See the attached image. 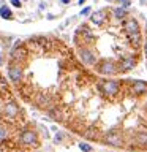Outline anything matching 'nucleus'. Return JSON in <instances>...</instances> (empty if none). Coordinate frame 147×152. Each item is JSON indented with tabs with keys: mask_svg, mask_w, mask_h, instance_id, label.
Returning a JSON list of instances; mask_svg holds the SVG:
<instances>
[{
	"mask_svg": "<svg viewBox=\"0 0 147 152\" xmlns=\"http://www.w3.org/2000/svg\"><path fill=\"white\" fill-rule=\"evenodd\" d=\"M19 141L27 146H38V136L33 130H24L19 136Z\"/></svg>",
	"mask_w": 147,
	"mask_h": 152,
	"instance_id": "6",
	"label": "nucleus"
},
{
	"mask_svg": "<svg viewBox=\"0 0 147 152\" xmlns=\"http://www.w3.org/2000/svg\"><path fill=\"white\" fill-rule=\"evenodd\" d=\"M104 141H106L109 146H114V147L122 146V136H120V133H117V132H114V130H111V132L106 133Z\"/></svg>",
	"mask_w": 147,
	"mask_h": 152,
	"instance_id": "7",
	"label": "nucleus"
},
{
	"mask_svg": "<svg viewBox=\"0 0 147 152\" xmlns=\"http://www.w3.org/2000/svg\"><path fill=\"white\" fill-rule=\"evenodd\" d=\"M90 13H92V8L85 7V8H82V11H81V16H89Z\"/></svg>",
	"mask_w": 147,
	"mask_h": 152,
	"instance_id": "20",
	"label": "nucleus"
},
{
	"mask_svg": "<svg viewBox=\"0 0 147 152\" xmlns=\"http://www.w3.org/2000/svg\"><path fill=\"white\" fill-rule=\"evenodd\" d=\"M84 3H85V0H78V5H81V7H82Z\"/></svg>",
	"mask_w": 147,
	"mask_h": 152,
	"instance_id": "26",
	"label": "nucleus"
},
{
	"mask_svg": "<svg viewBox=\"0 0 147 152\" xmlns=\"http://www.w3.org/2000/svg\"><path fill=\"white\" fill-rule=\"evenodd\" d=\"M7 136H8V132H7V128H5L3 125H0V142L7 140Z\"/></svg>",
	"mask_w": 147,
	"mask_h": 152,
	"instance_id": "17",
	"label": "nucleus"
},
{
	"mask_svg": "<svg viewBox=\"0 0 147 152\" xmlns=\"http://www.w3.org/2000/svg\"><path fill=\"white\" fill-rule=\"evenodd\" d=\"M101 89L103 92L108 95V97H114V95L119 94V90H120V83L119 81H112V79H108L104 81L101 84Z\"/></svg>",
	"mask_w": 147,
	"mask_h": 152,
	"instance_id": "3",
	"label": "nucleus"
},
{
	"mask_svg": "<svg viewBox=\"0 0 147 152\" xmlns=\"http://www.w3.org/2000/svg\"><path fill=\"white\" fill-rule=\"evenodd\" d=\"M49 116L52 117V119H59L60 117V111H59V109H49Z\"/></svg>",
	"mask_w": 147,
	"mask_h": 152,
	"instance_id": "18",
	"label": "nucleus"
},
{
	"mask_svg": "<svg viewBox=\"0 0 147 152\" xmlns=\"http://www.w3.org/2000/svg\"><path fill=\"white\" fill-rule=\"evenodd\" d=\"M62 138H63V135H62V133H57V135L54 136V142H55V144H60Z\"/></svg>",
	"mask_w": 147,
	"mask_h": 152,
	"instance_id": "22",
	"label": "nucleus"
},
{
	"mask_svg": "<svg viewBox=\"0 0 147 152\" xmlns=\"http://www.w3.org/2000/svg\"><path fill=\"white\" fill-rule=\"evenodd\" d=\"M146 27H147V22H146Z\"/></svg>",
	"mask_w": 147,
	"mask_h": 152,
	"instance_id": "29",
	"label": "nucleus"
},
{
	"mask_svg": "<svg viewBox=\"0 0 147 152\" xmlns=\"http://www.w3.org/2000/svg\"><path fill=\"white\" fill-rule=\"evenodd\" d=\"M98 71L104 76H111V75H116L119 71V68L112 60H103L101 64L98 65Z\"/></svg>",
	"mask_w": 147,
	"mask_h": 152,
	"instance_id": "5",
	"label": "nucleus"
},
{
	"mask_svg": "<svg viewBox=\"0 0 147 152\" xmlns=\"http://www.w3.org/2000/svg\"><path fill=\"white\" fill-rule=\"evenodd\" d=\"M79 149L82 152H92V146L87 144V142H79Z\"/></svg>",
	"mask_w": 147,
	"mask_h": 152,
	"instance_id": "16",
	"label": "nucleus"
},
{
	"mask_svg": "<svg viewBox=\"0 0 147 152\" xmlns=\"http://www.w3.org/2000/svg\"><path fill=\"white\" fill-rule=\"evenodd\" d=\"M0 65H3V54L0 52Z\"/></svg>",
	"mask_w": 147,
	"mask_h": 152,
	"instance_id": "25",
	"label": "nucleus"
},
{
	"mask_svg": "<svg viewBox=\"0 0 147 152\" xmlns=\"http://www.w3.org/2000/svg\"><path fill=\"white\" fill-rule=\"evenodd\" d=\"M139 3L141 5H147V0H139Z\"/></svg>",
	"mask_w": 147,
	"mask_h": 152,
	"instance_id": "28",
	"label": "nucleus"
},
{
	"mask_svg": "<svg viewBox=\"0 0 147 152\" xmlns=\"http://www.w3.org/2000/svg\"><path fill=\"white\" fill-rule=\"evenodd\" d=\"M133 92H135L136 95H142L147 92V84L144 83V81H133Z\"/></svg>",
	"mask_w": 147,
	"mask_h": 152,
	"instance_id": "12",
	"label": "nucleus"
},
{
	"mask_svg": "<svg viewBox=\"0 0 147 152\" xmlns=\"http://www.w3.org/2000/svg\"><path fill=\"white\" fill-rule=\"evenodd\" d=\"M135 65H136V60L133 57H125L120 62V71H130L135 68Z\"/></svg>",
	"mask_w": 147,
	"mask_h": 152,
	"instance_id": "11",
	"label": "nucleus"
},
{
	"mask_svg": "<svg viewBox=\"0 0 147 152\" xmlns=\"http://www.w3.org/2000/svg\"><path fill=\"white\" fill-rule=\"evenodd\" d=\"M5 116H8V117H16L17 114H19V106L14 102H8L7 104H5Z\"/></svg>",
	"mask_w": 147,
	"mask_h": 152,
	"instance_id": "8",
	"label": "nucleus"
},
{
	"mask_svg": "<svg viewBox=\"0 0 147 152\" xmlns=\"http://www.w3.org/2000/svg\"><path fill=\"white\" fill-rule=\"evenodd\" d=\"M0 16L3 19H13V13L8 7H0Z\"/></svg>",
	"mask_w": 147,
	"mask_h": 152,
	"instance_id": "15",
	"label": "nucleus"
},
{
	"mask_svg": "<svg viewBox=\"0 0 147 152\" xmlns=\"http://www.w3.org/2000/svg\"><path fill=\"white\" fill-rule=\"evenodd\" d=\"M90 21H92L95 26H103L104 21H106V13L104 10H100V11H95L92 16H90Z\"/></svg>",
	"mask_w": 147,
	"mask_h": 152,
	"instance_id": "9",
	"label": "nucleus"
},
{
	"mask_svg": "<svg viewBox=\"0 0 147 152\" xmlns=\"http://www.w3.org/2000/svg\"><path fill=\"white\" fill-rule=\"evenodd\" d=\"M36 102H38V104H40L41 108H47L49 106V103H51V98L47 97V95H38V98H36Z\"/></svg>",
	"mask_w": 147,
	"mask_h": 152,
	"instance_id": "14",
	"label": "nucleus"
},
{
	"mask_svg": "<svg viewBox=\"0 0 147 152\" xmlns=\"http://www.w3.org/2000/svg\"><path fill=\"white\" fill-rule=\"evenodd\" d=\"M144 56H146V59H147V38H146V41H144Z\"/></svg>",
	"mask_w": 147,
	"mask_h": 152,
	"instance_id": "24",
	"label": "nucleus"
},
{
	"mask_svg": "<svg viewBox=\"0 0 147 152\" xmlns=\"http://www.w3.org/2000/svg\"><path fill=\"white\" fill-rule=\"evenodd\" d=\"M117 2L120 3V7L128 8V7H130V3H131V0H117Z\"/></svg>",
	"mask_w": 147,
	"mask_h": 152,
	"instance_id": "21",
	"label": "nucleus"
},
{
	"mask_svg": "<svg viewBox=\"0 0 147 152\" xmlns=\"http://www.w3.org/2000/svg\"><path fill=\"white\" fill-rule=\"evenodd\" d=\"M11 5L16 8H21L22 7V0H11Z\"/></svg>",
	"mask_w": 147,
	"mask_h": 152,
	"instance_id": "23",
	"label": "nucleus"
},
{
	"mask_svg": "<svg viewBox=\"0 0 147 152\" xmlns=\"http://www.w3.org/2000/svg\"><path fill=\"white\" fill-rule=\"evenodd\" d=\"M79 59L82 60V64L85 65H95L97 64V56L92 49L89 48H81L79 49Z\"/></svg>",
	"mask_w": 147,
	"mask_h": 152,
	"instance_id": "4",
	"label": "nucleus"
},
{
	"mask_svg": "<svg viewBox=\"0 0 147 152\" xmlns=\"http://www.w3.org/2000/svg\"><path fill=\"white\" fill-rule=\"evenodd\" d=\"M123 28H125V33H127V37L130 38L131 45L133 46H139V43L142 40L139 22H138L135 18H130V19H127V21H123Z\"/></svg>",
	"mask_w": 147,
	"mask_h": 152,
	"instance_id": "1",
	"label": "nucleus"
},
{
	"mask_svg": "<svg viewBox=\"0 0 147 152\" xmlns=\"http://www.w3.org/2000/svg\"><path fill=\"white\" fill-rule=\"evenodd\" d=\"M25 57H27V51L24 49V48H17V46H16V48L11 51V59H13L14 62H17V64H19L21 60H24Z\"/></svg>",
	"mask_w": 147,
	"mask_h": 152,
	"instance_id": "10",
	"label": "nucleus"
},
{
	"mask_svg": "<svg viewBox=\"0 0 147 152\" xmlns=\"http://www.w3.org/2000/svg\"><path fill=\"white\" fill-rule=\"evenodd\" d=\"M138 141H139L141 144H146L147 142V133H141V135L138 136Z\"/></svg>",
	"mask_w": 147,
	"mask_h": 152,
	"instance_id": "19",
	"label": "nucleus"
},
{
	"mask_svg": "<svg viewBox=\"0 0 147 152\" xmlns=\"http://www.w3.org/2000/svg\"><path fill=\"white\" fill-rule=\"evenodd\" d=\"M8 78L13 81L14 84L21 83L22 78H24V70L22 66L17 64V62H13V64H9L8 66Z\"/></svg>",
	"mask_w": 147,
	"mask_h": 152,
	"instance_id": "2",
	"label": "nucleus"
},
{
	"mask_svg": "<svg viewBox=\"0 0 147 152\" xmlns=\"http://www.w3.org/2000/svg\"><path fill=\"white\" fill-rule=\"evenodd\" d=\"M60 2L63 3V5H68V3H70V0H60Z\"/></svg>",
	"mask_w": 147,
	"mask_h": 152,
	"instance_id": "27",
	"label": "nucleus"
},
{
	"mask_svg": "<svg viewBox=\"0 0 147 152\" xmlns=\"http://www.w3.org/2000/svg\"><path fill=\"white\" fill-rule=\"evenodd\" d=\"M112 13H114V16H116L117 19H125V16L128 14L127 8H123V7H117V8H114V10H112Z\"/></svg>",
	"mask_w": 147,
	"mask_h": 152,
	"instance_id": "13",
	"label": "nucleus"
}]
</instances>
